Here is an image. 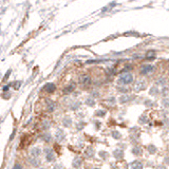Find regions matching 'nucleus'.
<instances>
[{
  "instance_id": "1",
  "label": "nucleus",
  "mask_w": 169,
  "mask_h": 169,
  "mask_svg": "<svg viewBox=\"0 0 169 169\" xmlns=\"http://www.w3.org/2000/svg\"><path fill=\"white\" fill-rule=\"evenodd\" d=\"M55 139L57 142H62L66 139V132L62 129H57L55 132Z\"/></svg>"
},
{
  "instance_id": "2",
  "label": "nucleus",
  "mask_w": 169,
  "mask_h": 169,
  "mask_svg": "<svg viewBox=\"0 0 169 169\" xmlns=\"http://www.w3.org/2000/svg\"><path fill=\"white\" fill-rule=\"evenodd\" d=\"M118 80H120V84H124V85H126V84H130L132 82V76L130 75V74H124V75L120 76Z\"/></svg>"
},
{
  "instance_id": "3",
  "label": "nucleus",
  "mask_w": 169,
  "mask_h": 169,
  "mask_svg": "<svg viewBox=\"0 0 169 169\" xmlns=\"http://www.w3.org/2000/svg\"><path fill=\"white\" fill-rule=\"evenodd\" d=\"M41 152H42L41 148H39V147H33L30 150L31 157H33V158H38L41 154Z\"/></svg>"
},
{
  "instance_id": "4",
  "label": "nucleus",
  "mask_w": 169,
  "mask_h": 169,
  "mask_svg": "<svg viewBox=\"0 0 169 169\" xmlns=\"http://www.w3.org/2000/svg\"><path fill=\"white\" fill-rule=\"evenodd\" d=\"M128 166H129L128 169H143V167H144L143 163H141L139 161L132 162L131 164H129Z\"/></svg>"
},
{
  "instance_id": "5",
  "label": "nucleus",
  "mask_w": 169,
  "mask_h": 169,
  "mask_svg": "<svg viewBox=\"0 0 169 169\" xmlns=\"http://www.w3.org/2000/svg\"><path fill=\"white\" fill-rule=\"evenodd\" d=\"M113 157L114 158H116V160H122V158H124V151L122 150V149H114L113 150Z\"/></svg>"
},
{
  "instance_id": "6",
  "label": "nucleus",
  "mask_w": 169,
  "mask_h": 169,
  "mask_svg": "<svg viewBox=\"0 0 169 169\" xmlns=\"http://www.w3.org/2000/svg\"><path fill=\"white\" fill-rule=\"evenodd\" d=\"M83 164V160L79 158V157H75V158H73V161H72V166H73V168H79L80 166Z\"/></svg>"
},
{
  "instance_id": "7",
  "label": "nucleus",
  "mask_w": 169,
  "mask_h": 169,
  "mask_svg": "<svg viewBox=\"0 0 169 169\" xmlns=\"http://www.w3.org/2000/svg\"><path fill=\"white\" fill-rule=\"evenodd\" d=\"M29 163H30L33 167H35V168H38V167L40 166V160L38 158H33V157H32V158H29Z\"/></svg>"
},
{
  "instance_id": "8",
  "label": "nucleus",
  "mask_w": 169,
  "mask_h": 169,
  "mask_svg": "<svg viewBox=\"0 0 169 169\" xmlns=\"http://www.w3.org/2000/svg\"><path fill=\"white\" fill-rule=\"evenodd\" d=\"M62 125H64V127H67V128L71 127V126H72V118H71V116L66 115V116L62 118Z\"/></svg>"
},
{
  "instance_id": "9",
  "label": "nucleus",
  "mask_w": 169,
  "mask_h": 169,
  "mask_svg": "<svg viewBox=\"0 0 169 169\" xmlns=\"http://www.w3.org/2000/svg\"><path fill=\"white\" fill-rule=\"evenodd\" d=\"M94 154H95V150H94L92 147L87 148L86 151H85V157H86L87 158H92L94 157Z\"/></svg>"
},
{
  "instance_id": "10",
  "label": "nucleus",
  "mask_w": 169,
  "mask_h": 169,
  "mask_svg": "<svg viewBox=\"0 0 169 169\" xmlns=\"http://www.w3.org/2000/svg\"><path fill=\"white\" fill-rule=\"evenodd\" d=\"M47 109L49 112H53L55 110V103L50 99H47Z\"/></svg>"
},
{
  "instance_id": "11",
  "label": "nucleus",
  "mask_w": 169,
  "mask_h": 169,
  "mask_svg": "<svg viewBox=\"0 0 169 169\" xmlns=\"http://www.w3.org/2000/svg\"><path fill=\"white\" fill-rule=\"evenodd\" d=\"M41 139L45 141V142H47V143H51L52 142V135H51V133H49V132H45L43 134H42Z\"/></svg>"
},
{
  "instance_id": "12",
  "label": "nucleus",
  "mask_w": 169,
  "mask_h": 169,
  "mask_svg": "<svg viewBox=\"0 0 169 169\" xmlns=\"http://www.w3.org/2000/svg\"><path fill=\"white\" fill-rule=\"evenodd\" d=\"M55 154H54V152L53 151H51L50 153L45 154V160H47V162H49V163H52V162L55 161Z\"/></svg>"
},
{
  "instance_id": "13",
  "label": "nucleus",
  "mask_w": 169,
  "mask_h": 169,
  "mask_svg": "<svg viewBox=\"0 0 169 169\" xmlns=\"http://www.w3.org/2000/svg\"><path fill=\"white\" fill-rule=\"evenodd\" d=\"M80 83L84 84V85H88V84H90V76L89 75H82L80 76Z\"/></svg>"
},
{
  "instance_id": "14",
  "label": "nucleus",
  "mask_w": 169,
  "mask_h": 169,
  "mask_svg": "<svg viewBox=\"0 0 169 169\" xmlns=\"http://www.w3.org/2000/svg\"><path fill=\"white\" fill-rule=\"evenodd\" d=\"M142 152H143V149H142L141 147H139V146L133 147V149H132V153L135 154L136 157H139V155H141V154H142Z\"/></svg>"
},
{
  "instance_id": "15",
  "label": "nucleus",
  "mask_w": 169,
  "mask_h": 169,
  "mask_svg": "<svg viewBox=\"0 0 169 169\" xmlns=\"http://www.w3.org/2000/svg\"><path fill=\"white\" fill-rule=\"evenodd\" d=\"M45 90L47 91V92H49V93H52V92H54V90H55V86H54L53 84H48V85H45Z\"/></svg>"
},
{
  "instance_id": "16",
  "label": "nucleus",
  "mask_w": 169,
  "mask_h": 169,
  "mask_svg": "<svg viewBox=\"0 0 169 169\" xmlns=\"http://www.w3.org/2000/svg\"><path fill=\"white\" fill-rule=\"evenodd\" d=\"M51 127V123H50V120H43L41 124V129L42 130H49V128Z\"/></svg>"
},
{
  "instance_id": "17",
  "label": "nucleus",
  "mask_w": 169,
  "mask_h": 169,
  "mask_svg": "<svg viewBox=\"0 0 169 169\" xmlns=\"http://www.w3.org/2000/svg\"><path fill=\"white\" fill-rule=\"evenodd\" d=\"M98 155L101 157V158H103L104 161H106V160L108 158V157H109V153H108L107 151L101 150V151H99V152H98Z\"/></svg>"
},
{
  "instance_id": "18",
  "label": "nucleus",
  "mask_w": 169,
  "mask_h": 169,
  "mask_svg": "<svg viewBox=\"0 0 169 169\" xmlns=\"http://www.w3.org/2000/svg\"><path fill=\"white\" fill-rule=\"evenodd\" d=\"M85 126H86V122L82 120V122H79V123L76 124V130H77V131H80V130H83L84 128H85Z\"/></svg>"
},
{
  "instance_id": "19",
  "label": "nucleus",
  "mask_w": 169,
  "mask_h": 169,
  "mask_svg": "<svg viewBox=\"0 0 169 169\" xmlns=\"http://www.w3.org/2000/svg\"><path fill=\"white\" fill-rule=\"evenodd\" d=\"M147 149H148V152L150 154H154L157 152V147L154 146V145H149V146L147 147Z\"/></svg>"
},
{
  "instance_id": "20",
  "label": "nucleus",
  "mask_w": 169,
  "mask_h": 169,
  "mask_svg": "<svg viewBox=\"0 0 169 169\" xmlns=\"http://www.w3.org/2000/svg\"><path fill=\"white\" fill-rule=\"evenodd\" d=\"M111 135H112L113 139H120V137H122V134H120V133L118 131H116V130H114V131H112Z\"/></svg>"
},
{
  "instance_id": "21",
  "label": "nucleus",
  "mask_w": 169,
  "mask_h": 169,
  "mask_svg": "<svg viewBox=\"0 0 169 169\" xmlns=\"http://www.w3.org/2000/svg\"><path fill=\"white\" fill-rule=\"evenodd\" d=\"M144 88H145V84L144 83H137L134 87V89L136 91H141L142 89H144Z\"/></svg>"
},
{
  "instance_id": "22",
  "label": "nucleus",
  "mask_w": 169,
  "mask_h": 169,
  "mask_svg": "<svg viewBox=\"0 0 169 169\" xmlns=\"http://www.w3.org/2000/svg\"><path fill=\"white\" fill-rule=\"evenodd\" d=\"M95 115L98 117H104L106 115V111L105 110H97V111L95 112Z\"/></svg>"
},
{
  "instance_id": "23",
  "label": "nucleus",
  "mask_w": 169,
  "mask_h": 169,
  "mask_svg": "<svg viewBox=\"0 0 169 169\" xmlns=\"http://www.w3.org/2000/svg\"><path fill=\"white\" fill-rule=\"evenodd\" d=\"M85 103H86V105L90 106V107H93V106L95 105V101H94L92 98H88V99H87Z\"/></svg>"
},
{
  "instance_id": "24",
  "label": "nucleus",
  "mask_w": 169,
  "mask_h": 169,
  "mask_svg": "<svg viewBox=\"0 0 169 169\" xmlns=\"http://www.w3.org/2000/svg\"><path fill=\"white\" fill-rule=\"evenodd\" d=\"M147 122H148V120H147V116L143 115V116L139 117V124H146Z\"/></svg>"
},
{
  "instance_id": "25",
  "label": "nucleus",
  "mask_w": 169,
  "mask_h": 169,
  "mask_svg": "<svg viewBox=\"0 0 169 169\" xmlns=\"http://www.w3.org/2000/svg\"><path fill=\"white\" fill-rule=\"evenodd\" d=\"M74 89V85H71V86H69L68 88H66V90H64V93H70L72 92V90Z\"/></svg>"
},
{
  "instance_id": "26",
  "label": "nucleus",
  "mask_w": 169,
  "mask_h": 169,
  "mask_svg": "<svg viewBox=\"0 0 169 169\" xmlns=\"http://www.w3.org/2000/svg\"><path fill=\"white\" fill-rule=\"evenodd\" d=\"M53 169H64V165L62 164H55V165L53 166Z\"/></svg>"
},
{
  "instance_id": "27",
  "label": "nucleus",
  "mask_w": 169,
  "mask_h": 169,
  "mask_svg": "<svg viewBox=\"0 0 169 169\" xmlns=\"http://www.w3.org/2000/svg\"><path fill=\"white\" fill-rule=\"evenodd\" d=\"M163 105L165 106V107H169V98L163 99Z\"/></svg>"
},
{
  "instance_id": "28",
  "label": "nucleus",
  "mask_w": 169,
  "mask_h": 169,
  "mask_svg": "<svg viewBox=\"0 0 169 169\" xmlns=\"http://www.w3.org/2000/svg\"><path fill=\"white\" fill-rule=\"evenodd\" d=\"M51 151H53V150H52V148H49V147H47V148H45V149H43V152H45V154L50 153Z\"/></svg>"
},
{
  "instance_id": "29",
  "label": "nucleus",
  "mask_w": 169,
  "mask_h": 169,
  "mask_svg": "<svg viewBox=\"0 0 169 169\" xmlns=\"http://www.w3.org/2000/svg\"><path fill=\"white\" fill-rule=\"evenodd\" d=\"M78 107H79V103H77V104H74V105H72L70 109H71V110H75V109H77Z\"/></svg>"
},
{
  "instance_id": "30",
  "label": "nucleus",
  "mask_w": 169,
  "mask_h": 169,
  "mask_svg": "<svg viewBox=\"0 0 169 169\" xmlns=\"http://www.w3.org/2000/svg\"><path fill=\"white\" fill-rule=\"evenodd\" d=\"M126 101H128L127 96H122V97L120 98V103H125Z\"/></svg>"
},
{
  "instance_id": "31",
  "label": "nucleus",
  "mask_w": 169,
  "mask_h": 169,
  "mask_svg": "<svg viewBox=\"0 0 169 169\" xmlns=\"http://www.w3.org/2000/svg\"><path fill=\"white\" fill-rule=\"evenodd\" d=\"M13 169H22V166L20 164H15V166L13 167Z\"/></svg>"
},
{
  "instance_id": "32",
  "label": "nucleus",
  "mask_w": 169,
  "mask_h": 169,
  "mask_svg": "<svg viewBox=\"0 0 169 169\" xmlns=\"http://www.w3.org/2000/svg\"><path fill=\"white\" fill-rule=\"evenodd\" d=\"M164 162H165L166 165H169V157H165V158H164Z\"/></svg>"
},
{
  "instance_id": "33",
  "label": "nucleus",
  "mask_w": 169,
  "mask_h": 169,
  "mask_svg": "<svg viewBox=\"0 0 169 169\" xmlns=\"http://www.w3.org/2000/svg\"><path fill=\"white\" fill-rule=\"evenodd\" d=\"M15 130L12 132V134H11V136H10V141H13V139H14V136H15Z\"/></svg>"
},
{
  "instance_id": "34",
  "label": "nucleus",
  "mask_w": 169,
  "mask_h": 169,
  "mask_svg": "<svg viewBox=\"0 0 169 169\" xmlns=\"http://www.w3.org/2000/svg\"><path fill=\"white\" fill-rule=\"evenodd\" d=\"M157 169H166V168L164 167V166L160 165V166H158V167H157Z\"/></svg>"
},
{
  "instance_id": "35",
  "label": "nucleus",
  "mask_w": 169,
  "mask_h": 169,
  "mask_svg": "<svg viewBox=\"0 0 169 169\" xmlns=\"http://www.w3.org/2000/svg\"><path fill=\"white\" fill-rule=\"evenodd\" d=\"M95 124H96V128H99V124H101V123H99V122H96V123H95Z\"/></svg>"
},
{
  "instance_id": "36",
  "label": "nucleus",
  "mask_w": 169,
  "mask_h": 169,
  "mask_svg": "<svg viewBox=\"0 0 169 169\" xmlns=\"http://www.w3.org/2000/svg\"><path fill=\"white\" fill-rule=\"evenodd\" d=\"M38 169H47V168H45V167H41V168H38Z\"/></svg>"
},
{
  "instance_id": "37",
  "label": "nucleus",
  "mask_w": 169,
  "mask_h": 169,
  "mask_svg": "<svg viewBox=\"0 0 169 169\" xmlns=\"http://www.w3.org/2000/svg\"><path fill=\"white\" fill-rule=\"evenodd\" d=\"M93 169H98V168H93Z\"/></svg>"
}]
</instances>
